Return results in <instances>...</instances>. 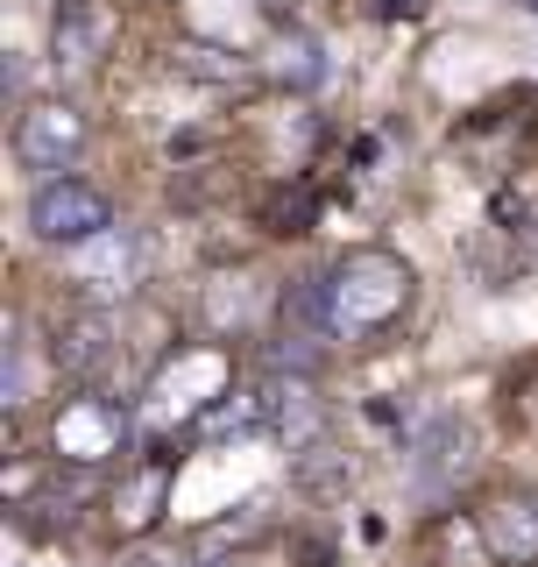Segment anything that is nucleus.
<instances>
[{"mask_svg": "<svg viewBox=\"0 0 538 567\" xmlns=\"http://www.w3.org/2000/svg\"><path fill=\"white\" fill-rule=\"evenodd\" d=\"M475 532L496 567H538V489H504L475 511Z\"/></svg>", "mask_w": 538, "mask_h": 567, "instance_id": "nucleus-9", "label": "nucleus"}, {"mask_svg": "<svg viewBox=\"0 0 538 567\" xmlns=\"http://www.w3.org/2000/svg\"><path fill=\"white\" fill-rule=\"evenodd\" d=\"M517 8H525V14H538V0H517Z\"/></svg>", "mask_w": 538, "mask_h": 567, "instance_id": "nucleus-21", "label": "nucleus"}, {"mask_svg": "<svg viewBox=\"0 0 538 567\" xmlns=\"http://www.w3.org/2000/svg\"><path fill=\"white\" fill-rule=\"evenodd\" d=\"M411 298H418V277H411V262L397 248H348V256H333L327 270H319V306H327V333L333 348H375L383 333L404 327Z\"/></svg>", "mask_w": 538, "mask_h": 567, "instance_id": "nucleus-1", "label": "nucleus"}, {"mask_svg": "<svg viewBox=\"0 0 538 567\" xmlns=\"http://www.w3.org/2000/svg\"><path fill=\"white\" fill-rule=\"evenodd\" d=\"M262 71H269L277 85H291V93H312V85L327 79V50H319V35H304V29H283Z\"/></svg>", "mask_w": 538, "mask_h": 567, "instance_id": "nucleus-13", "label": "nucleus"}, {"mask_svg": "<svg viewBox=\"0 0 538 567\" xmlns=\"http://www.w3.org/2000/svg\"><path fill=\"white\" fill-rule=\"evenodd\" d=\"M291 483L304 496H348L354 489V454H340L333 440H312V447L291 454Z\"/></svg>", "mask_w": 538, "mask_h": 567, "instance_id": "nucleus-12", "label": "nucleus"}, {"mask_svg": "<svg viewBox=\"0 0 538 567\" xmlns=\"http://www.w3.org/2000/svg\"><path fill=\"white\" fill-rule=\"evenodd\" d=\"M114 227V199L85 177H43L29 192V235L50 241V248H85Z\"/></svg>", "mask_w": 538, "mask_h": 567, "instance_id": "nucleus-4", "label": "nucleus"}, {"mask_svg": "<svg viewBox=\"0 0 538 567\" xmlns=\"http://www.w3.org/2000/svg\"><path fill=\"white\" fill-rule=\"evenodd\" d=\"M64 277H71V291L85 298V306H121V298L142 284V241H135V227H106L100 241H85V248H64Z\"/></svg>", "mask_w": 538, "mask_h": 567, "instance_id": "nucleus-6", "label": "nucleus"}, {"mask_svg": "<svg viewBox=\"0 0 538 567\" xmlns=\"http://www.w3.org/2000/svg\"><path fill=\"white\" fill-rule=\"evenodd\" d=\"M170 71L177 79H199L213 93H235V85H256V64L227 43H199V35H177L170 43Z\"/></svg>", "mask_w": 538, "mask_h": 567, "instance_id": "nucleus-10", "label": "nucleus"}, {"mask_svg": "<svg viewBox=\"0 0 538 567\" xmlns=\"http://www.w3.org/2000/svg\"><path fill=\"white\" fill-rule=\"evenodd\" d=\"M50 447H58L64 468H106V461H121L135 447V419H128V404L121 398H64V412L50 419Z\"/></svg>", "mask_w": 538, "mask_h": 567, "instance_id": "nucleus-3", "label": "nucleus"}, {"mask_svg": "<svg viewBox=\"0 0 538 567\" xmlns=\"http://www.w3.org/2000/svg\"><path fill=\"white\" fill-rule=\"evenodd\" d=\"M85 142H93V121H85L79 100H29L22 121H14V164L35 177H71Z\"/></svg>", "mask_w": 538, "mask_h": 567, "instance_id": "nucleus-5", "label": "nucleus"}, {"mask_svg": "<svg viewBox=\"0 0 538 567\" xmlns=\"http://www.w3.org/2000/svg\"><path fill=\"white\" fill-rule=\"evenodd\" d=\"M192 567H235V560H220V554H199V560H192Z\"/></svg>", "mask_w": 538, "mask_h": 567, "instance_id": "nucleus-19", "label": "nucleus"}, {"mask_svg": "<svg viewBox=\"0 0 538 567\" xmlns=\"http://www.w3.org/2000/svg\"><path fill=\"white\" fill-rule=\"evenodd\" d=\"M29 398H35V354L22 341V327H8V348H0V404L22 412Z\"/></svg>", "mask_w": 538, "mask_h": 567, "instance_id": "nucleus-15", "label": "nucleus"}, {"mask_svg": "<svg viewBox=\"0 0 538 567\" xmlns=\"http://www.w3.org/2000/svg\"><path fill=\"white\" fill-rule=\"evenodd\" d=\"M298 560H304V567H333L340 554H333V539H304V546H298Z\"/></svg>", "mask_w": 538, "mask_h": 567, "instance_id": "nucleus-17", "label": "nucleus"}, {"mask_svg": "<svg viewBox=\"0 0 538 567\" xmlns=\"http://www.w3.org/2000/svg\"><path fill=\"white\" fill-rule=\"evenodd\" d=\"M114 35H121V14L106 0H58L50 8V71H64V79L100 71Z\"/></svg>", "mask_w": 538, "mask_h": 567, "instance_id": "nucleus-7", "label": "nucleus"}, {"mask_svg": "<svg viewBox=\"0 0 538 567\" xmlns=\"http://www.w3.org/2000/svg\"><path fill=\"white\" fill-rule=\"evenodd\" d=\"M121 567H192V560H177V554H156V546H142V554H128Z\"/></svg>", "mask_w": 538, "mask_h": 567, "instance_id": "nucleus-18", "label": "nucleus"}, {"mask_svg": "<svg viewBox=\"0 0 538 567\" xmlns=\"http://www.w3.org/2000/svg\"><path fill=\"white\" fill-rule=\"evenodd\" d=\"M256 312H262L256 277H213V284H206V319H213V333H241V327H256Z\"/></svg>", "mask_w": 538, "mask_h": 567, "instance_id": "nucleus-14", "label": "nucleus"}, {"mask_svg": "<svg viewBox=\"0 0 538 567\" xmlns=\"http://www.w3.org/2000/svg\"><path fill=\"white\" fill-rule=\"evenodd\" d=\"M525 241H531V270H538V227H525Z\"/></svg>", "mask_w": 538, "mask_h": 567, "instance_id": "nucleus-20", "label": "nucleus"}, {"mask_svg": "<svg viewBox=\"0 0 538 567\" xmlns=\"http://www.w3.org/2000/svg\"><path fill=\"white\" fill-rule=\"evenodd\" d=\"M164 489H170V461H142V468L121 475L114 489V525L121 532H149L164 518Z\"/></svg>", "mask_w": 538, "mask_h": 567, "instance_id": "nucleus-11", "label": "nucleus"}, {"mask_svg": "<svg viewBox=\"0 0 538 567\" xmlns=\"http://www.w3.org/2000/svg\"><path fill=\"white\" fill-rule=\"evenodd\" d=\"M50 362H58L71 383H100L106 369L121 362V319H114V306H79V312H71L64 327L50 333Z\"/></svg>", "mask_w": 538, "mask_h": 567, "instance_id": "nucleus-8", "label": "nucleus"}, {"mask_svg": "<svg viewBox=\"0 0 538 567\" xmlns=\"http://www.w3.org/2000/svg\"><path fill=\"white\" fill-rule=\"evenodd\" d=\"M0 100H8L14 114L29 106V71H22V58H8V64H0Z\"/></svg>", "mask_w": 538, "mask_h": 567, "instance_id": "nucleus-16", "label": "nucleus"}, {"mask_svg": "<svg viewBox=\"0 0 538 567\" xmlns=\"http://www.w3.org/2000/svg\"><path fill=\"white\" fill-rule=\"evenodd\" d=\"M475 468H482V433L454 412H433V425L404 447V483L418 504H454Z\"/></svg>", "mask_w": 538, "mask_h": 567, "instance_id": "nucleus-2", "label": "nucleus"}]
</instances>
